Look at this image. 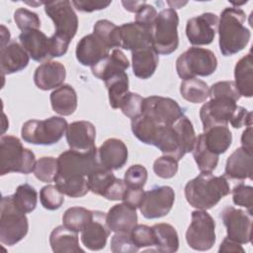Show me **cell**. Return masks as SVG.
Returning a JSON list of instances; mask_svg holds the SVG:
<instances>
[{
	"instance_id": "obj_1",
	"label": "cell",
	"mask_w": 253,
	"mask_h": 253,
	"mask_svg": "<svg viewBox=\"0 0 253 253\" xmlns=\"http://www.w3.org/2000/svg\"><path fill=\"white\" fill-rule=\"evenodd\" d=\"M230 193L229 184L224 176H215L211 172H201L188 181L184 194L191 207L197 210H210Z\"/></svg>"
},
{
	"instance_id": "obj_2",
	"label": "cell",
	"mask_w": 253,
	"mask_h": 253,
	"mask_svg": "<svg viewBox=\"0 0 253 253\" xmlns=\"http://www.w3.org/2000/svg\"><path fill=\"white\" fill-rule=\"evenodd\" d=\"M245 12L238 7L225 8L218 20V45L222 55L241 51L249 42L251 32L245 27Z\"/></svg>"
},
{
	"instance_id": "obj_3",
	"label": "cell",
	"mask_w": 253,
	"mask_h": 253,
	"mask_svg": "<svg viewBox=\"0 0 253 253\" xmlns=\"http://www.w3.org/2000/svg\"><path fill=\"white\" fill-rule=\"evenodd\" d=\"M196 137L193 124L184 115L173 125L159 129L153 146L164 155L172 156L179 161L187 153L192 152Z\"/></svg>"
},
{
	"instance_id": "obj_4",
	"label": "cell",
	"mask_w": 253,
	"mask_h": 253,
	"mask_svg": "<svg viewBox=\"0 0 253 253\" xmlns=\"http://www.w3.org/2000/svg\"><path fill=\"white\" fill-rule=\"evenodd\" d=\"M36 157L32 150L25 148L21 140L13 135L0 138V175L8 173L30 174L34 171Z\"/></svg>"
},
{
	"instance_id": "obj_5",
	"label": "cell",
	"mask_w": 253,
	"mask_h": 253,
	"mask_svg": "<svg viewBox=\"0 0 253 253\" xmlns=\"http://www.w3.org/2000/svg\"><path fill=\"white\" fill-rule=\"evenodd\" d=\"M179 16L175 9L161 10L151 29V45L158 54L168 55L179 45Z\"/></svg>"
},
{
	"instance_id": "obj_6",
	"label": "cell",
	"mask_w": 253,
	"mask_h": 253,
	"mask_svg": "<svg viewBox=\"0 0 253 253\" xmlns=\"http://www.w3.org/2000/svg\"><path fill=\"white\" fill-rule=\"evenodd\" d=\"M68 124L61 117H50L45 120H30L24 123L21 135L24 141L36 145L57 143L66 131Z\"/></svg>"
},
{
	"instance_id": "obj_7",
	"label": "cell",
	"mask_w": 253,
	"mask_h": 253,
	"mask_svg": "<svg viewBox=\"0 0 253 253\" xmlns=\"http://www.w3.org/2000/svg\"><path fill=\"white\" fill-rule=\"evenodd\" d=\"M217 67L215 54L203 47L192 46L184 51L176 60V71L183 80L196 76H210Z\"/></svg>"
},
{
	"instance_id": "obj_8",
	"label": "cell",
	"mask_w": 253,
	"mask_h": 253,
	"mask_svg": "<svg viewBox=\"0 0 253 253\" xmlns=\"http://www.w3.org/2000/svg\"><path fill=\"white\" fill-rule=\"evenodd\" d=\"M29 221L26 213L19 211L13 202V196H4L1 200L0 241L7 246L20 242L28 233Z\"/></svg>"
},
{
	"instance_id": "obj_9",
	"label": "cell",
	"mask_w": 253,
	"mask_h": 253,
	"mask_svg": "<svg viewBox=\"0 0 253 253\" xmlns=\"http://www.w3.org/2000/svg\"><path fill=\"white\" fill-rule=\"evenodd\" d=\"M57 178L88 177L93 171L103 167L96 146L88 151L66 150L57 157Z\"/></svg>"
},
{
	"instance_id": "obj_10",
	"label": "cell",
	"mask_w": 253,
	"mask_h": 253,
	"mask_svg": "<svg viewBox=\"0 0 253 253\" xmlns=\"http://www.w3.org/2000/svg\"><path fill=\"white\" fill-rule=\"evenodd\" d=\"M214 229L215 222L207 211H194L191 223L186 231V241L194 250H210L215 243Z\"/></svg>"
},
{
	"instance_id": "obj_11",
	"label": "cell",
	"mask_w": 253,
	"mask_h": 253,
	"mask_svg": "<svg viewBox=\"0 0 253 253\" xmlns=\"http://www.w3.org/2000/svg\"><path fill=\"white\" fill-rule=\"evenodd\" d=\"M174 202L175 193L172 187L156 186L149 191H144L138 209L145 218H160L169 213Z\"/></svg>"
},
{
	"instance_id": "obj_12",
	"label": "cell",
	"mask_w": 253,
	"mask_h": 253,
	"mask_svg": "<svg viewBox=\"0 0 253 253\" xmlns=\"http://www.w3.org/2000/svg\"><path fill=\"white\" fill-rule=\"evenodd\" d=\"M44 12L54 24V34L71 42L78 29V18L71 2L68 0L45 2Z\"/></svg>"
},
{
	"instance_id": "obj_13",
	"label": "cell",
	"mask_w": 253,
	"mask_h": 253,
	"mask_svg": "<svg viewBox=\"0 0 253 253\" xmlns=\"http://www.w3.org/2000/svg\"><path fill=\"white\" fill-rule=\"evenodd\" d=\"M220 218L226 227L228 238L240 244L251 242L252 212L228 206L221 211Z\"/></svg>"
},
{
	"instance_id": "obj_14",
	"label": "cell",
	"mask_w": 253,
	"mask_h": 253,
	"mask_svg": "<svg viewBox=\"0 0 253 253\" xmlns=\"http://www.w3.org/2000/svg\"><path fill=\"white\" fill-rule=\"evenodd\" d=\"M141 114L151 118L162 126H171L184 116L183 109L175 100L161 96L144 98Z\"/></svg>"
},
{
	"instance_id": "obj_15",
	"label": "cell",
	"mask_w": 253,
	"mask_h": 253,
	"mask_svg": "<svg viewBox=\"0 0 253 253\" xmlns=\"http://www.w3.org/2000/svg\"><path fill=\"white\" fill-rule=\"evenodd\" d=\"M236 101L229 98H211L200 110V119L204 130L214 126H227L235 109Z\"/></svg>"
},
{
	"instance_id": "obj_16",
	"label": "cell",
	"mask_w": 253,
	"mask_h": 253,
	"mask_svg": "<svg viewBox=\"0 0 253 253\" xmlns=\"http://www.w3.org/2000/svg\"><path fill=\"white\" fill-rule=\"evenodd\" d=\"M217 26V16L210 12L189 19L186 25V36L189 42L193 45L211 43L215 37Z\"/></svg>"
},
{
	"instance_id": "obj_17",
	"label": "cell",
	"mask_w": 253,
	"mask_h": 253,
	"mask_svg": "<svg viewBox=\"0 0 253 253\" xmlns=\"http://www.w3.org/2000/svg\"><path fill=\"white\" fill-rule=\"evenodd\" d=\"M19 41L30 57L35 61H48L53 58V42L40 29L23 31L19 35Z\"/></svg>"
},
{
	"instance_id": "obj_18",
	"label": "cell",
	"mask_w": 253,
	"mask_h": 253,
	"mask_svg": "<svg viewBox=\"0 0 253 253\" xmlns=\"http://www.w3.org/2000/svg\"><path fill=\"white\" fill-rule=\"evenodd\" d=\"M110 231L106 221V213L93 211L91 220L81 230L82 244L91 251L102 250L106 246Z\"/></svg>"
},
{
	"instance_id": "obj_19",
	"label": "cell",
	"mask_w": 253,
	"mask_h": 253,
	"mask_svg": "<svg viewBox=\"0 0 253 253\" xmlns=\"http://www.w3.org/2000/svg\"><path fill=\"white\" fill-rule=\"evenodd\" d=\"M75 54L79 63L92 67L110 54V48L92 33L78 42Z\"/></svg>"
},
{
	"instance_id": "obj_20",
	"label": "cell",
	"mask_w": 253,
	"mask_h": 253,
	"mask_svg": "<svg viewBox=\"0 0 253 253\" xmlns=\"http://www.w3.org/2000/svg\"><path fill=\"white\" fill-rule=\"evenodd\" d=\"M65 136L70 149L73 150L88 151L96 146V128L88 121H76L68 125Z\"/></svg>"
},
{
	"instance_id": "obj_21",
	"label": "cell",
	"mask_w": 253,
	"mask_h": 253,
	"mask_svg": "<svg viewBox=\"0 0 253 253\" xmlns=\"http://www.w3.org/2000/svg\"><path fill=\"white\" fill-rule=\"evenodd\" d=\"M30 61V55L21 43L12 41L1 46L0 69L2 76L24 70Z\"/></svg>"
},
{
	"instance_id": "obj_22",
	"label": "cell",
	"mask_w": 253,
	"mask_h": 253,
	"mask_svg": "<svg viewBox=\"0 0 253 253\" xmlns=\"http://www.w3.org/2000/svg\"><path fill=\"white\" fill-rule=\"evenodd\" d=\"M66 77V70L62 63L48 60L40 64L34 73L36 86L43 91L56 89L63 85Z\"/></svg>"
},
{
	"instance_id": "obj_23",
	"label": "cell",
	"mask_w": 253,
	"mask_h": 253,
	"mask_svg": "<svg viewBox=\"0 0 253 253\" xmlns=\"http://www.w3.org/2000/svg\"><path fill=\"white\" fill-rule=\"evenodd\" d=\"M101 165L109 170H119L127 161L128 151L125 142L119 138H108L98 149Z\"/></svg>"
},
{
	"instance_id": "obj_24",
	"label": "cell",
	"mask_w": 253,
	"mask_h": 253,
	"mask_svg": "<svg viewBox=\"0 0 253 253\" xmlns=\"http://www.w3.org/2000/svg\"><path fill=\"white\" fill-rule=\"evenodd\" d=\"M252 151L236 148L227 158L224 168V177L232 180L252 179Z\"/></svg>"
},
{
	"instance_id": "obj_25",
	"label": "cell",
	"mask_w": 253,
	"mask_h": 253,
	"mask_svg": "<svg viewBox=\"0 0 253 253\" xmlns=\"http://www.w3.org/2000/svg\"><path fill=\"white\" fill-rule=\"evenodd\" d=\"M106 221L113 232H130L137 224L136 209L126 204H118L112 207L106 213Z\"/></svg>"
},
{
	"instance_id": "obj_26",
	"label": "cell",
	"mask_w": 253,
	"mask_h": 253,
	"mask_svg": "<svg viewBox=\"0 0 253 253\" xmlns=\"http://www.w3.org/2000/svg\"><path fill=\"white\" fill-rule=\"evenodd\" d=\"M120 28L121 47L136 50L151 45V31L135 22L123 24Z\"/></svg>"
},
{
	"instance_id": "obj_27",
	"label": "cell",
	"mask_w": 253,
	"mask_h": 253,
	"mask_svg": "<svg viewBox=\"0 0 253 253\" xmlns=\"http://www.w3.org/2000/svg\"><path fill=\"white\" fill-rule=\"evenodd\" d=\"M129 67V61L126 54L120 48H114L113 51L91 67L93 75L103 81L116 73L124 72Z\"/></svg>"
},
{
	"instance_id": "obj_28",
	"label": "cell",
	"mask_w": 253,
	"mask_h": 253,
	"mask_svg": "<svg viewBox=\"0 0 253 253\" xmlns=\"http://www.w3.org/2000/svg\"><path fill=\"white\" fill-rule=\"evenodd\" d=\"M159 62V55L152 46L131 51V64L134 76L140 79L150 78Z\"/></svg>"
},
{
	"instance_id": "obj_29",
	"label": "cell",
	"mask_w": 253,
	"mask_h": 253,
	"mask_svg": "<svg viewBox=\"0 0 253 253\" xmlns=\"http://www.w3.org/2000/svg\"><path fill=\"white\" fill-rule=\"evenodd\" d=\"M49 244L52 251L55 253L84 252V250L79 246L78 232L63 224L52 229L49 235Z\"/></svg>"
},
{
	"instance_id": "obj_30",
	"label": "cell",
	"mask_w": 253,
	"mask_h": 253,
	"mask_svg": "<svg viewBox=\"0 0 253 253\" xmlns=\"http://www.w3.org/2000/svg\"><path fill=\"white\" fill-rule=\"evenodd\" d=\"M234 84L240 96L251 98L253 95V57L251 52L241 57L234 67Z\"/></svg>"
},
{
	"instance_id": "obj_31",
	"label": "cell",
	"mask_w": 253,
	"mask_h": 253,
	"mask_svg": "<svg viewBox=\"0 0 253 253\" xmlns=\"http://www.w3.org/2000/svg\"><path fill=\"white\" fill-rule=\"evenodd\" d=\"M49 99L52 110L60 116H70L76 111L77 94L74 88L68 84L54 89Z\"/></svg>"
},
{
	"instance_id": "obj_32",
	"label": "cell",
	"mask_w": 253,
	"mask_h": 253,
	"mask_svg": "<svg viewBox=\"0 0 253 253\" xmlns=\"http://www.w3.org/2000/svg\"><path fill=\"white\" fill-rule=\"evenodd\" d=\"M204 131L205 143L212 153L219 156L231 145L232 134L227 126H214Z\"/></svg>"
},
{
	"instance_id": "obj_33",
	"label": "cell",
	"mask_w": 253,
	"mask_h": 253,
	"mask_svg": "<svg viewBox=\"0 0 253 253\" xmlns=\"http://www.w3.org/2000/svg\"><path fill=\"white\" fill-rule=\"evenodd\" d=\"M154 237L155 247L159 252L173 253L179 248V236L174 226L169 223H157L151 226Z\"/></svg>"
},
{
	"instance_id": "obj_34",
	"label": "cell",
	"mask_w": 253,
	"mask_h": 253,
	"mask_svg": "<svg viewBox=\"0 0 253 253\" xmlns=\"http://www.w3.org/2000/svg\"><path fill=\"white\" fill-rule=\"evenodd\" d=\"M161 127L162 126L143 114L131 120V131L133 135L145 144L154 145L158 131Z\"/></svg>"
},
{
	"instance_id": "obj_35",
	"label": "cell",
	"mask_w": 253,
	"mask_h": 253,
	"mask_svg": "<svg viewBox=\"0 0 253 253\" xmlns=\"http://www.w3.org/2000/svg\"><path fill=\"white\" fill-rule=\"evenodd\" d=\"M109 94L110 106L120 109L121 103L128 91V76L126 71L116 73L104 81Z\"/></svg>"
},
{
	"instance_id": "obj_36",
	"label": "cell",
	"mask_w": 253,
	"mask_h": 253,
	"mask_svg": "<svg viewBox=\"0 0 253 253\" xmlns=\"http://www.w3.org/2000/svg\"><path fill=\"white\" fill-rule=\"evenodd\" d=\"M192 153L201 172H212L216 168L218 163V155L212 153L207 147L203 133L196 137Z\"/></svg>"
},
{
	"instance_id": "obj_37",
	"label": "cell",
	"mask_w": 253,
	"mask_h": 253,
	"mask_svg": "<svg viewBox=\"0 0 253 253\" xmlns=\"http://www.w3.org/2000/svg\"><path fill=\"white\" fill-rule=\"evenodd\" d=\"M182 97L193 104L204 103L210 96V87L208 84L197 77L183 80L180 85Z\"/></svg>"
},
{
	"instance_id": "obj_38",
	"label": "cell",
	"mask_w": 253,
	"mask_h": 253,
	"mask_svg": "<svg viewBox=\"0 0 253 253\" xmlns=\"http://www.w3.org/2000/svg\"><path fill=\"white\" fill-rule=\"evenodd\" d=\"M93 34L96 35L110 49L121 47L120 28L109 20H99L93 27Z\"/></svg>"
},
{
	"instance_id": "obj_39",
	"label": "cell",
	"mask_w": 253,
	"mask_h": 253,
	"mask_svg": "<svg viewBox=\"0 0 253 253\" xmlns=\"http://www.w3.org/2000/svg\"><path fill=\"white\" fill-rule=\"evenodd\" d=\"M54 182L60 192L70 198L83 197L90 191L86 177H56L54 179Z\"/></svg>"
},
{
	"instance_id": "obj_40",
	"label": "cell",
	"mask_w": 253,
	"mask_h": 253,
	"mask_svg": "<svg viewBox=\"0 0 253 253\" xmlns=\"http://www.w3.org/2000/svg\"><path fill=\"white\" fill-rule=\"evenodd\" d=\"M13 196V202L16 208L24 213L32 212L38 204V193L34 187L25 183L16 189Z\"/></svg>"
},
{
	"instance_id": "obj_41",
	"label": "cell",
	"mask_w": 253,
	"mask_h": 253,
	"mask_svg": "<svg viewBox=\"0 0 253 253\" xmlns=\"http://www.w3.org/2000/svg\"><path fill=\"white\" fill-rule=\"evenodd\" d=\"M93 211L87 210L82 207H71L67 209L62 215L63 225L79 232L91 220Z\"/></svg>"
},
{
	"instance_id": "obj_42",
	"label": "cell",
	"mask_w": 253,
	"mask_h": 253,
	"mask_svg": "<svg viewBox=\"0 0 253 253\" xmlns=\"http://www.w3.org/2000/svg\"><path fill=\"white\" fill-rule=\"evenodd\" d=\"M116 179L117 177L112 172V170L100 167L93 171L87 177L89 190L93 194L103 197L105 192L110 188V186Z\"/></svg>"
},
{
	"instance_id": "obj_43",
	"label": "cell",
	"mask_w": 253,
	"mask_h": 253,
	"mask_svg": "<svg viewBox=\"0 0 253 253\" xmlns=\"http://www.w3.org/2000/svg\"><path fill=\"white\" fill-rule=\"evenodd\" d=\"M33 172L35 177L43 183H50L54 181L58 172L57 158L51 156L40 158L36 161Z\"/></svg>"
},
{
	"instance_id": "obj_44",
	"label": "cell",
	"mask_w": 253,
	"mask_h": 253,
	"mask_svg": "<svg viewBox=\"0 0 253 253\" xmlns=\"http://www.w3.org/2000/svg\"><path fill=\"white\" fill-rule=\"evenodd\" d=\"M40 201L44 209L48 211H55L62 206L64 202V195L56 185H46L40 191Z\"/></svg>"
},
{
	"instance_id": "obj_45",
	"label": "cell",
	"mask_w": 253,
	"mask_h": 253,
	"mask_svg": "<svg viewBox=\"0 0 253 253\" xmlns=\"http://www.w3.org/2000/svg\"><path fill=\"white\" fill-rule=\"evenodd\" d=\"M134 245L138 248L151 247L155 245V237L151 227L145 224H136L129 232Z\"/></svg>"
},
{
	"instance_id": "obj_46",
	"label": "cell",
	"mask_w": 253,
	"mask_h": 253,
	"mask_svg": "<svg viewBox=\"0 0 253 253\" xmlns=\"http://www.w3.org/2000/svg\"><path fill=\"white\" fill-rule=\"evenodd\" d=\"M143 100L144 98H142L139 94L128 92L123 99L120 109L125 116L132 120L141 115Z\"/></svg>"
},
{
	"instance_id": "obj_47",
	"label": "cell",
	"mask_w": 253,
	"mask_h": 253,
	"mask_svg": "<svg viewBox=\"0 0 253 253\" xmlns=\"http://www.w3.org/2000/svg\"><path fill=\"white\" fill-rule=\"evenodd\" d=\"M153 171L160 178L170 179L177 174L178 160L168 155L160 156L153 163Z\"/></svg>"
},
{
	"instance_id": "obj_48",
	"label": "cell",
	"mask_w": 253,
	"mask_h": 253,
	"mask_svg": "<svg viewBox=\"0 0 253 253\" xmlns=\"http://www.w3.org/2000/svg\"><path fill=\"white\" fill-rule=\"evenodd\" d=\"M147 180V170L140 164L131 165L125 173L124 181L127 188L141 189Z\"/></svg>"
},
{
	"instance_id": "obj_49",
	"label": "cell",
	"mask_w": 253,
	"mask_h": 253,
	"mask_svg": "<svg viewBox=\"0 0 253 253\" xmlns=\"http://www.w3.org/2000/svg\"><path fill=\"white\" fill-rule=\"evenodd\" d=\"M14 21L22 32L41 28V20L38 14L26 8H19L14 12Z\"/></svg>"
},
{
	"instance_id": "obj_50",
	"label": "cell",
	"mask_w": 253,
	"mask_h": 253,
	"mask_svg": "<svg viewBox=\"0 0 253 253\" xmlns=\"http://www.w3.org/2000/svg\"><path fill=\"white\" fill-rule=\"evenodd\" d=\"M233 204L243 207L252 212L253 207V188L249 185L239 183L235 185L231 191Z\"/></svg>"
},
{
	"instance_id": "obj_51",
	"label": "cell",
	"mask_w": 253,
	"mask_h": 253,
	"mask_svg": "<svg viewBox=\"0 0 253 253\" xmlns=\"http://www.w3.org/2000/svg\"><path fill=\"white\" fill-rule=\"evenodd\" d=\"M110 249L114 253H135L139 250L134 245L129 232H116L111 239Z\"/></svg>"
},
{
	"instance_id": "obj_52",
	"label": "cell",
	"mask_w": 253,
	"mask_h": 253,
	"mask_svg": "<svg viewBox=\"0 0 253 253\" xmlns=\"http://www.w3.org/2000/svg\"><path fill=\"white\" fill-rule=\"evenodd\" d=\"M211 98H229L234 101L240 99V94L236 89V86L233 81H218L211 85L210 88V96Z\"/></svg>"
},
{
	"instance_id": "obj_53",
	"label": "cell",
	"mask_w": 253,
	"mask_h": 253,
	"mask_svg": "<svg viewBox=\"0 0 253 253\" xmlns=\"http://www.w3.org/2000/svg\"><path fill=\"white\" fill-rule=\"evenodd\" d=\"M158 12L156 9L147 3H144L140 9L135 13V23L149 29L151 31L153 24L157 18Z\"/></svg>"
},
{
	"instance_id": "obj_54",
	"label": "cell",
	"mask_w": 253,
	"mask_h": 253,
	"mask_svg": "<svg viewBox=\"0 0 253 253\" xmlns=\"http://www.w3.org/2000/svg\"><path fill=\"white\" fill-rule=\"evenodd\" d=\"M229 123L235 128H240L244 126H252V112L237 105Z\"/></svg>"
},
{
	"instance_id": "obj_55",
	"label": "cell",
	"mask_w": 253,
	"mask_h": 253,
	"mask_svg": "<svg viewBox=\"0 0 253 253\" xmlns=\"http://www.w3.org/2000/svg\"><path fill=\"white\" fill-rule=\"evenodd\" d=\"M126 189H127V187H126L125 181L123 179L117 178L112 183L110 188L105 192L103 197L109 201H122Z\"/></svg>"
},
{
	"instance_id": "obj_56",
	"label": "cell",
	"mask_w": 253,
	"mask_h": 253,
	"mask_svg": "<svg viewBox=\"0 0 253 253\" xmlns=\"http://www.w3.org/2000/svg\"><path fill=\"white\" fill-rule=\"evenodd\" d=\"M112 2L111 1H72L71 4L80 12L91 13L94 11L102 10L107 8Z\"/></svg>"
},
{
	"instance_id": "obj_57",
	"label": "cell",
	"mask_w": 253,
	"mask_h": 253,
	"mask_svg": "<svg viewBox=\"0 0 253 253\" xmlns=\"http://www.w3.org/2000/svg\"><path fill=\"white\" fill-rule=\"evenodd\" d=\"M143 194H144V191H143V188L141 189H132V188H127L126 193H125V196L123 198V202L137 209L139 207V204L142 200V197H143Z\"/></svg>"
},
{
	"instance_id": "obj_58",
	"label": "cell",
	"mask_w": 253,
	"mask_h": 253,
	"mask_svg": "<svg viewBox=\"0 0 253 253\" xmlns=\"http://www.w3.org/2000/svg\"><path fill=\"white\" fill-rule=\"evenodd\" d=\"M218 252H241L244 253L245 250L241 246L240 243H237L236 241L228 238L227 236L222 240L220 243V246L218 248Z\"/></svg>"
},
{
	"instance_id": "obj_59",
	"label": "cell",
	"mask_w": 253,
	"mask_h": 253,
	"mask_svg": "<svg viewBox=\"0 0 253 253\" xmlns=\"http://www.w3.org/2000/svg\"><path fill=\"white\" fill-rule=\"evenodd\" d=\"M242 147L252 151V126H247L241 135Z\"/></svg>"
},
{
	"instance_id": "obj_60",
	"label": "cell",
	"mask_w": 253,
	"mask_h": 253,
	"mask_svg": "<svg viewBox=\"0 0 253 253\" xmlns=\"http://www.w3.org/2000/svg\"><path fill=\"white\" fill-rule=\"evenodd\" d=\"M144 3L146 2L145 1H122V4L125 7V9L131 13H136Z\"/></svg>"
},
{
	"instance_id": "obj_61",
	"label": "cell",
	"mask_w": 253,
	"mask_h": 253,
	"mask_svg": "<svg viewBox=\"0 0 253 253\" xmlns=\"http://www.w3.org/2000/svg\"><path fill=\"white\" fill-rule=\"evenodd\" d=\"M9 41H10V32L4 25H1V46H4L8 42H10Z\"/></svg>"
}]
</instances>
